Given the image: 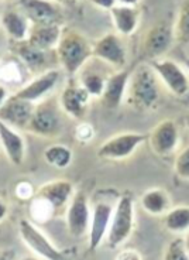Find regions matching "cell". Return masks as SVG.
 <instances>
[{
  "mask_svg": "<svg viewBox=\"0 0 189 260\" xmlns=\"http://www.w3.org/2000/svg\"><path fill=\"white\" fill-rule=\"evenodd\" d=\"M0 143L6 153L7 160L14 166H21L26 158V142L12 126L0 120Z\"/></svg>",
  "mask_w": 189,
  "mask_h": 260,
  "instance_id": "cell-20",
  "label": "cell"
},
{
  "mask_svg": "<svg viewBox=\"0 0 189 260\" xmlns=\"http://www.w3.org/2000/svg\"><path fill=\"white\" fill-rule=\"evenodd\" d=\"M20 260H41L39 257H34V256H27V257H23V259Z\"/></svg>",
  "mask_w": 189,
  "mask_h": 260,
  "instance_id": "cell-37",
  "label": "cell"
},
{
  "mask_svg": "<svg viewBox=\"0 0 189 260\" xmlns=\"http://www.w3.org/2000/svg\"><path fill=\"white\" fill-rule=\"evenodd\" d=\"M130 71L127 68L115 71L107 75L106 84H104L103 93L99 98L104 108L107 109H116L122 102H124L127 84H129Z\"/></svg>",
  "mask_w": 189,
  "mask_h": 260,
  "instance_id": "cell-18",
  "label": "cell"
},
{
  "mask_svg": "<svg viewBox=\"0 0 189 260\" xmlns=\"http://www.w3.org/2000/svg\"><path fill=\"white\" fill-rule=\"evenodd\" d=\"M73 194V185L68 180H54L39 187L34 198L48 204L57 216L71 202Z\"/></svg>",
  "mask_w": 189,
  "mask_h": 260,
  "instance_id": "cell-15",
  "label": "cell"
},
{
  "mask_svg": "<svg viewBox=\"0 0 189 260\" xmlns=\"http://www.w3.org/2000/svg\"><path fill=\"white\" fill-rule=\"evenodd\" d=\"M73 133H75V139L78 140L79 143L86 144L95 137V127L88 122H81L79 124H77Z\"/></svg>",
  "mask_w": 189,
  "mask_h": 260,
  "instance_id": "cell-31",
  "label": "cell"
},
{
  "mask_svg": "<svg viewBox=\"0 0 189 260\" xmlns=\"http://www.w3.org/2000/svg\"><path fill=\"white\" fill-rule=\"evenodd\" d=\"M0 260H9L7 259V254L5 252H0Z\"/></svg>",
  "mask_w": 189,
  "mask_h": 260,
  "instance_id": "cell-38",
  "label": "cell"
},
{
  "mask_svg": "<svg viewBox=\"0 0 189 260\" xmlns=\"http://www.w3.org/2000/svg\"><path fill=\"white\" fill-rule=\"evenodd\" d=\"M185 62H186V68H188V70H189V58L186 59V61H185Z\"/></svg>",
  "mask_w": 189,
  "mask_h": 260,
  "instance_id": "cell-40",
  "label": "cell"
},
{
  "mask_svg": "<svg viewBox=\"0 0 189 260\" xmlns=\"http://www.w3.org/2000/svg\"><path fill=\"white\" fill-rule=\"evenodd\" d=\"M43 157L48 166L51 167H55V169H66L72 161V151L64 144H52V146H48L44 153H43Z\"/></svg>",
  "mask_w": 189,
  "mask_h": 260,
  "instance_id": "cell-27",
  "label": "cell"
},
{
  "mask_svg": "<svg viewBox=\"0 0 189 260\" xmlns=\"http://www.w3.org/2000/svg\"><path fill=\"white\" fill-rule=\"evenodd\" d=\"M91 95L79 85L78 81L69 79L59 96V106L61 111L66 116L75 120H82L86 115L88 106H89Z\"/></svg>",
  "mask_w": 189,
  "mask_h": 260,
  "instance_id": "cell-14",
  "label": "cell"
},
{
  "mask_svg": "<svg viewBox=\"0 0 189 260\" xmlns=\"http://www.w3.org/2000/svg\"><path fill=\"white\" fill-rule=\"evenodd\" d=\"M59 77H61L59 70H47L41 72L31 82H28L23 88H20L19 91L14 92L13 96L31 104H35L37 101L40 102L44 99L48 92L54 89V86L59 81Z\"/></svg>",
  "mask_w": 189,
  "mask_h": 260,
  "instance_id": "cell-16",
  "label": "cell"
},
{
  "mask_svg": "<svg viewBox=\"0 0 189 260\" xmlns=\"http://www.w3.org/2000/svg\"><path fill=\"white\" fill-rule=\"evenodd\" d=\"M161 85L153 67L141 62L130 71L124 102L138 112L153 111L160 104Z\"/></svg>",
  "mask_w": 189,
  "mask_h": 260,
  "instance_id": "cell-1",
  "label": "cell"
},
{
  "mask_svg": "<svg viewBox=\"0 0 189 260\" xmlns=\"http://www.w3.org/2000/svg\"><path fill=\"white\" fill-rule=\"evenodd\" d=\"M62 34V27L61 26H37L31 24L27 43L33 46L37 50L50 52L55 50L58 46V41Z\"/></svg>",
  "mask_w": 189,
  "mask_h": 260,
  "instance_id": "cell-21",
  "label": "cell"
},
{
  "mask_svg": "<svg viewBox=\"0 0 189 260\" xmlns=\"http://www.w3.org/2000/svg\"><path fill=\"white\" fill-rule=\"evenodd\" d=\"M164 226L171 234L189 232V205L171 208L164 215Z\"/></svg>",
  "mask_w": 189,
  "mask_h": 260,
  "instance_id": "cell-26",
  "label": "cell"
},
{
  "mask_svg": "<svg viewBox=\"0 0 189 260\" xmlns=\"http://www.w3.org/2000/svg\"><path fill=\"white\" fill-rule=\"evenodd\" d=\"M34 194H35V191H34V188L31 187L30 182L23 181L17 184V187H16V195H17V198H20L21 201L34 198Z\"/></svg>",
  "mask_w": 189,
  "mask_h": 260,
  "instance_id": "cell-32",
  "label": "cell"
},
{
  "mask_svg": "<svg viewBox=\"0 0 189 260\" xmlns=\"http://www.w3.org/2000/svg\"><path fill=\"white\" fill-rule=\"evenodd\" d=\"M113 207L107 202H98L93 208L91 218V228L88 234V249L89 252H95L103 243L107 229L110 225Z\"/></svg>",
  "mask_w": 189,
  "mask_h": 260,
  "instance_id": "cell-17",
  "label": "cell"
},
{
  "mask_svg": "<svg viewBox=\"0 0 189 260\" xmlns=\"http://www.w3.org/2000/svg\"><path fill=\"white\" fill-rule=\"evenodd\" d=\"M109 10L113 26L120 37H130L137 31L138 23L141 19V5L138 2H109L98 3Z\"/></svg>",
  "mask_w": 189,
  "mask_h": 260,
  "instance_id": "cell-6",
  "label": "cell"
},
{
  "mask_svg": "<svg viewBox=\"0 0 189 260\" xmlns=\"http://www.w3.org/2000/svg\"><path fill=\"white\" fill-rule=\"evenodd\" d=\"M92 212L89 209L88 195L84 191H77L72 197L66 211V228L68 234L75 239H82L89 234Z\"/></svg>",
  "mask_w": 189,
  "mask_h": 260,
  "instance_id": "cell-11",
  "label": "cell"
},
{
  "mask_svg": "<svg viewBox=\"0 0 189 260\" xmlns=\"http://www.w3.org/2000/svg\"><path fill=\"white\" fill-rule=\"evenodd\" d=\"M174 30V39L181 46H189V0L181 3L178 10L175 26Z\"/></svg>",
  "mask_w": 189,
  "mask_h": 260,
  "instance_id": "cell-28",
  "label": "cell"
},
{
  "mask_svg": "<svg viewBox=\"0 0 189 260\" xmlns=\"http://www.w3.org/2000/svg\"><path fill=\"white\" fill-rule=\"evenodd\" d=\"M7 212H9V208H7V204L2 198H0V222L5 221L7 216Z\"/></svg>",
  "mask_w": 189,
  "mask_h": 260,
  "instance_id": "cell-34",
  "label": "cell"
},
{
  "mask_svg": "<svg viewBox=\"0 0 189 260\" xmlns=\"http://www.w3.org/2000/svg\"><path fill=\"white\" fill-rule=\"evenodd\" d=\"M141 208L153 216H164L171 209V200L163 188H150L141 195Z\"/></svg>",
  "mask_w": 189,
  "mask_h": 260,
  "instance_id": "cell-23",
  "label": "cell"
},
{
  "mask_svg": "<svg viewBox=\"0 0 189 260\" xmlns=\"http://www.w3.org/2000/svg\"><path fill=\"white\" fill-rule=\"evenodd\" d=\"M163 260H189V253L185 247L183 238H175L165 247Z\"/></svg>",
  "mask_w": 189,
  "mask_h": 260,
  "instance_id": "cell-29",
  "label": "cell"
},
{
  "mask_svg": "<svg viewBox=\"0 0 189 260\" xmlns=\"http://www.w3.org/2000/svg\"><path fill=\"white\" fill-rule=\"evenodd\" d=\"M28 23L30 21L27 20L26 16L17 9L16 10H7L6 13L2 16V26L14 43L26 41L27 37H28V31H30Z\"/></svg>",
  "mask_w": 189,
  "mask_h": 260,
  "instance_id": "cell-22",
  "label": "cell"
},
{
  "mask_svg": "<svg viewBox=\"0 0 189 260\" xmlns=\"http://www.w3.org/2000/svg\"><path fill=\"white\" fill-rule=\"evenodd\" d=\"M174 171L178 178L183 181H189V146L182 149L175 157Z\"/></svg>",
  "mask_w": 189,
  "mask_h": 260,
  "instance_id": "cell-30",
  "label": "cell"
},
{
  "mask_svg": "<svg viewBox=\"0 0 189 260\" xmlns=\"http://www.w3.org/2000/svg\"><path fill=\"white\" fill-rule=\"evenodd\" d=\"M34 106L35 104L26 102L14 98L13 95L7 98V101L0 108V120L5 122L12 127L16 129H24L26 130L28 120L33 115Z\"/></svg>",
  "mask_w": 189,
  "mask_h": 260,
  "instance_id": "cell-19",
  "label": "cell"
},
{
  "mask_svg": "<svg viewBox=\"0 0 189 260\" xmlns=\"http://www.w3.org/2000/svg\"><path fill=\"white\" fill-rule=\"evenodd\" d=\"M183 242H185V247H186V250H188L189 253V232L186 234V236L183 238Z\"/></svg>",
  "mask_w": 189,
  "mask_h": 260,
  "instance_id": "cell-36",
  "label": "cell"
},
{
  "mask_svg": "<svg viewBox=\"0 0 189 260\" xmlns=\"http://www.w3.org/2000/svg\"><path fill=\"white\" fill-rule=\"evenodd\" d=\"M147 140V136L143 133H119L99 146L96 156L100 160L107 161H123L130 158L134 151Z\"/></svg>",
  "mask_w": 189,
  "mask_h": 260,
  "instance_id": "cell-5",
  "label": "cell"
},
{
  "mask_svg": "<svg viewBox=\"0 0 189 260\" xmlns=\"http://www.w3.org/2000/svg\"><path fill=\"white\" fill-rule=\"evenodd\" d=\"M134 229V202L130 194H124L119 198L113 209L110 225L106 234V246L110 250L119 249L126 243Z\"/></svg>",
  "mask_w": 189,
  "mask_h": 260,
  "instance_id": "cell-4",
  "label": "cell"
},
{
  "mask_svg": "<svg viewBox=\"0 0 189 260\" xmlns=\"http://www.w3.org/2000/svg\"><path fill=\"white\" fill-rule=\"evenodd\" d=\"M150 65L156 71L157 77L160 78L161 84L165 85V88L178 98L186 96L189 93V79L179 65L171 61V59H157L151 61Z\"/></svg>",
  "mask_w": 189,
  "mask_h": 260,
  "instance_id": "cell-12",
  "label": "cell"
},
{
  "mask_svg": "<svg viewBox=\"0 0 189 260\" xmlns=\"http://www.w3.org/2000/svg\"><path fill=\"white\" fill-rule=\"evenodd\" d=\"M151 150L158 157L171 156L179 144V130L174 120L164 119L156 124L147 136Z\"/></svg>",
  "mask_w": 189,
  "mask_h": 260,
  "instance_id": "cell-13",
  "label": "cell"
},
{
  "mask_svg": "<svg viewBox=\"0 0 189 260\" xmlns=\"http://www.w3.org/2000/svg\"><path fill=\"white\" fill-rule=\"evenodd\" d=\"M59 102L54 98H46L34 106L26 132L43 139H55L64 130V119Z\"/></svg>",
  "mask_w": 189,
  "mask_h": 260,
  "instance_id": "cell-3",
  "label": "cell"
},
{
  "mask_svg": "<svg viewBox=\"0 0 189 260\" xmlns=\"http://www.w3.org/2000/svg\"><path fill=\"white\" fill-rule=\"evenodd\" d=\"M174 30L167 23H157L144 32L141 40V52L147 59H161L174 46Z\"/></svg>",
  "mask_w": 189,
  "mask_h": 260,
  "instance_id": "cell-9",
  "label": "cell"
},
{
  "mask_svg": "<svg viewBox=\"0 0 189 260\" xmlns=\"http://www.w3.org/2000/svg\"><path fill=\"white\" fill-rule=\"evenodd\" d=\"M93 58L115 68L124 70L127 64V50L118 32H107L93 44Z\"/></svg>",
  "mask_w": 189,
  "mask_h": 260,
  "instance_id": "cell-8",
  "label": "cell"
},
{
  "mask_svg": "<svg viewBox=\"0 0 189 260\" xmlns=\"http://www.w3.org/2000/svg\"><path fill=\"white\" fill-rule=\"evenodd\" d=\"M78 74L79 79H77V81H78L79 85L91 95V98L102 96L107 77H104L103 74H100L98 70L91 68L89 64L84 65V68H82Z\"/></svg>",
  "mask_w": 189,
  "mask_h": 260,
  "instance_id": "cell-24",
  "label": "cell"
},
{
  "mask_svg": "<svg viewBox=\"0 0 189 260\" xmlns=\"http://www.w3.org/2000/svg\"><path fill=\"white\" fill-rule=\"evenodd\" d=\"M19 232L21 241L28 246L34 253L43 260H66L65 254L48 241L46 235L28 219H20Z\"/></svg>",
  "mask_w": 189,
  "mask_h": 260,
  "instance_id": "cell-10",
  "label": "cell"
},
{
  "mask_svg": "<svg viewBox=\"0 0 189 260\" xmlns=\"http://www.w3.org/2000/svg\"><path fill=\"white\" fill-rule=\"evenodd\" d=\"M115 260H144L143 254L140 253L138 250L136 249H122L118 254H116V257Z\"/></svg>",
  "mask_w": 189,
  "mask_h": 260,
  "instance_id": "cell-33",
  "label": "cell"
},
{
  "mask_svg": "<svg viewBox=\"0 0 189 260\" xmlns=\"http://www.w3.org/2000/svg\"><path fill=\"white\" fill-rule=\"evenodd\" d=\"M185 123H186V127H188V129H189V115H188V116H186V120H185Z\"/></svg>",
  "mask_w": 189,
  "mask_h": 260,
  "instance_id": "cell-39",
  "label": "cell"
},
{
  "mask_svg": "<svg viewBox=\"0 0 189 260\" xmlns=\"http://www.w3.org/2000/svg\"><path fill=\"white\" fill-rule=\"evenodd\" d=\"M55 54L64 71L77 75L93 57V44L77 28H62Z\"/></svg>",
  "mask_w": 189,
  "mask_h": 260,
  "instance_id": "cell-2",
  "label": "cell"
},
{
  "mask_svg": "<svg viewBox=\"0 0 189 260\" xmlns=\"http://www.w3.org/2000/svg\"><path fill=\"white\" fill-rule=\"evenodd\" d=\"M16 6L24 14L31 24L37 26H61L64 12L59 3L44 0H23Z\"/></svg>",
  "mask_w": 189,
  "mask_h": 260,
  "instance_id": "cell-7",
  "label": "cell"
},
{
  "mask_svg": "<svg viewBox=\"0 0 189 260\" xmlns=\"http://www.w3.org/2000/svg\"><path fill=\"white\" fill-rule=\"evenodd\" d=\"M9 96H10V95H9V92H7L6 86L0 84V108L3 106V104L6 102L7 98H9Z\"/></svg>",
  "mask_w": 189,
  "mask_h": 260,
  "instance_id": "cell-35",
  "label": "cell"
},
{
  "mask_svg": "<svg viewBox=\"0 0 189 260\" xmlns=\"http://www.w3.org/2000/svg\"><path fill=\"white\" fill-rule=\"evenodd\" d=\"M14 51L19 55V58L33 71L40 70V68H44L47 65V61H48V58H47L48 52L34 48L27 41L14 43Z\"/></svg>",
  "mask_w": 189,
  "mask_h": 260,
  "instance_id": "cell-25",
  "label": "cell"
}]
</instances>
